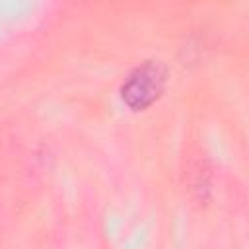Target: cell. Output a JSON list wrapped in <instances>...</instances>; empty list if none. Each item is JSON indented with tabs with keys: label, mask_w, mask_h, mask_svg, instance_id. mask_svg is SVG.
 Returning a JSON list of instances; mask_svg holds the SVG:
<instances>
[{
	"label": "cell",
	"mask_w": 249,
	"mask_h": 249,
	"mask_svg": "<svg viewBox=\"0 0 249 249\" xmlns=\"http://www.w3.org/2000/svg\"><path fill=\"white\" fill-rule=\"evenodd\" d=\"M165 76L167 74L161 62H144L142 66L132 70L130 76L124 80L121 88L123 101L134 111L152 105L165 88Z\"/></svg>",
	"instance_id": "obj_1"
}]
</instances>
